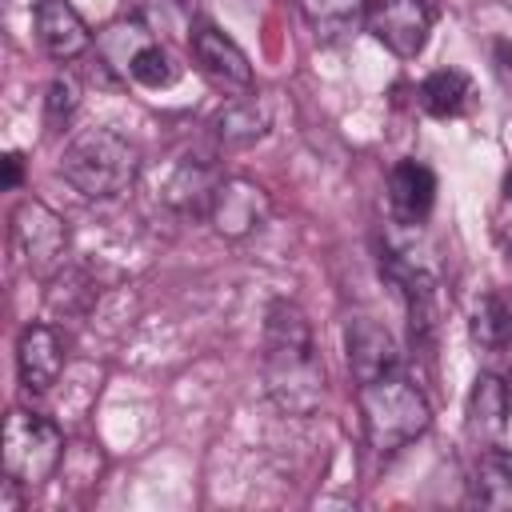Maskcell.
Here are the masks:
<instances>
[{
    "label": "cell",
    "mask_w": 512,
    "mask_h": 512,
    "mask_svg": "<svg viewBox=\"0 0 512 512\" xmlns=\"http://www.w3.org/2000/svg\"><path fill=\"white\" fill-rule=\"evenodd\" d=\"M36 36L52 60H76L92 44L88 24L80 20V12L68 0H40L36 4Z\"/></svg>",
    "instance_id": "30bf717a"
},
{
    "label": "cell",
    "mask_w": 512,
    "mask_h": 512,
    "mask_svg": "<svg viewBox=\"0 0 512 512\" xmlns=\"http://www.w3.org/2000/svg\"><path fill=\"white\" fill-rule=\"evenodd\" d=\"M344 348H348V368H352L356 384H368L376 376H388L400 364V352H396L392 332L380 320H372V316H356L348 324Z\"/></svg>",
    "instance_id": "ba28073f"
},
{
    "label": "cell",
    "mask_w": 512,
    "mask_h": 512,
    "mask_svg": "<svg viewBox=\"0 0 512 512\" xmlns=\"http://www.w3.org/2000/svg\"><path fill=\"white\" fill-rule=\"evenodd\" d=\"M356 400H360L364 440H368V448L376 456H392V452L408 448L432 424L428 400L400 372H388V376H376V380L360 384V396Z\"/></svg>",
    "instance_id": "3957f363"
},
{
    "label": "cell",
    "mask_w": 512,
    "mask_h": 512,
    "mask_svg": "<svg viewBox=\"0 0 512 512\" xmlns=\"http://www.w3.org/2000/svg\"><path fill=\"white\" fill-rule=\"evenodd\" d=\"M64 456V436L48 416L12 408L4 420V476L8 484L36 488L44 484Z\"/></svg>",
    "instance_id": "277c9868"
},
{
    "label": "cell",
    "mask_w": 512,
    "mask_h": 512,
    "mask_svg": "<svg viewBox=\"0 0 512 512\" xmlns=\"http://www.w3.org/2000/svg\"><path fill=\"white\" fill-rule=\"evenodd\" d=\"M500 352H504V360L512 364V320H508V332H504V344H500Z\"/></svg>",
    "instance_id": "cb8c5ba5"
},
{
    "label": "cell",
    "mask_w": 512,
    "mask_h": 512,
    "mask_svg": "<svg viewBox=\"0 0 512 512\" xmlns=\"http://www.w3.org/2000/svg\"><path fill=\"white\" fill-rule=\"evenodd\" d=\"M260 376L268 400L284 416H312L324 400V360L312 340L308 316L292 300H272L264 312V356Z\"/></svg>",
    "instance_id": "6da1fadb"
},
{
    "label": "cell",
    "mask_w": 512,
    "mask_h": 512,
    "mask_svg": "<svg viewBox=\"0 0 512 512\" xmlns=\"http://www.w3.org/2000/svg\"><path fill=\"white\" fill-rule=\"evenodd\" d=\"M212 128H216L220 144L244 148V144H256V140L268 132V112H264V104H256L252 96H248V100H232V104H224V108L216 112Z\"/></svg>",
    "instance_id": "e0dca14e"
},
{
    "label": "cell",
    "mask_w": 512,
    "mask_h": 512,
    "mask_svg": "<svg viewBox=\"0 0 512 512\" xmlns=\"http://www.w3.org/2000/svg\"><path fill=\"white\" fill-rule=\"evenodd\" d=\"M388 200L400 224H420L436 204V176L420 160H400L388 176Z\"/></svg>",
    "instance_id": "7c38bea8"
},
{
    "label": "cell",
    "mask_w": 512,
    "mask_h": 512,
    "mask_svg": "<svg viewBox=\"0 0 512 512\" xmlns=\"http://www.w3.org/2000/svg\"><path fill=\"white\" fill-rule=\"evenodd\" d=\"M300 16L316 44H340L368 20V0H300Z\"/></svg>",
    "instance_id": "9a60e30c"
},
{
    "label": "cell",
    "mask_w": 512,
    "mask_h": 512,
    "mask_svg": "<svg viewBox=\"0 0 512 512\" xmlns=\"http://www.w3.org/2000/svg\"><path fill=\"white\" fill-rule=\"evenodd\" d=\"M16 368L28 392H48L64 372V340L52 324H28L16 340Z\"/></svg>",
    "instance_id": "9c48e42d"
},
{
    "label": "cell",
    "mask_w": 512,
    "mask_h": 512,
    "mask_svg": "<svg viewBox=\"0 0 512 512\" xmlns=\"http://www.w3.org/2000/svg\"><path fill=\"white\" fill-rule=\"evenodd\" d=\"M472 500L480 508H512V452L484 448L472 468Z\"/></svg>",
    "instance_id": "2e32d148"
},
{
    "label": "cell",
    "mask_w": 512,
    "mask_h": 512,
    "mask_svg": "<svg viewBox=\"0 0 512 512\" xmlns=\"http://www.w3.org/2000/svg\"><path fill=\"white\" fill-rule=\"evenodd\" d=\"M76 104H80V84H76L68 72H60V76L48 84V96H44V112H48V120H52V124L68 120V116L76 112Z\"/></svg>",
    "instance_id": "7402d4cb"
},
{
    "label": "cell",
    "mask_w": 512,
    "mask_h": 512,
    "mask_svg": "<svg viewBox=\"0 0 512 512\" xmlns=\"http://www.w3.org/2000/svg\"><path fill=\"white\" fill-rule=\"evenodd\" d=\"M192 52H196L200 68H204L208 76H216L220 84H236V88H248V84H252V64H248L244 48H240L232 36H224L220 28H212V24L196 28Z\"/></svg>",
    "instance_id": "4fadbf2b"
},
{
    "label": "cell",
    "mask_w": 512,
    "mask_h": 512,
    "mask_svg": "<svg viewBox=\"0 0 512 512\" xmlns=\"http://www.w3.org/2000/svg\"><path fill=\"white\" fill-rule=\"evenodd\" d=\"M140 152L116 128H84L60 156V176L88 200H116L136 184Z\"/></svg>",
    "instance_id": "7a4b0ae2"
},
{
    "label": "cell",
    "mask_w": 512,
    "mask_h": 512,
    "mask_svg": "<svg viewBox=\"0 0 512 512\" xmlns=\"http://www.w3.org/2000/svg\"><path fill=\"white\" fill-rule=\"evenodd\" d=\"M268 212H272V200L256 180L228 176V180H220V188L212 196L208 220L224 240H244L268 224Z\"/></svg>",
    "instance_id": "52a82bcc"
},
{
    "label": "cell",
    "mask_w": 512,
    "mask_h": 512,
    "mask_svg": "<svg viewBox=\"0 0 512 512\" xmlns=\"http://www.w3.org/2000/svg\"><path fill=\"white\" fill-rule=\"evenodd\" d=\"M20 172H24V156H20V152H8V156H4V188H8V192L20 184Z\"/></svg>",
    "instance_id": "603a6c76"
},
{
    "label": "cell",
    "mask_w": 512,
    "mask_h": 512,
    "mask_svg": "<svg viewBox=\"0 0 512 512\" xmlns=\"http://www.w3.org/2000/svg\"><path fill=\"white\" fill-rule=\"evenodd\" d=\"M504 200H512V168H508V176H504Z\"/></svg>",
    "instance_id": "d4e9b609"
},
{
    "label": "cell",
    "mask_w": 512,
    "mask_h": 512,
    "mask_svg": "<svg viewBox=\"0 0 512 512\" xmlns=\"http://www.w3.org/2000/svg\"><path fill=\"white\" fill-rule=\"evenodd\" d=\"M88 300H92V284H88V272H84V268H64V272H56V280H52V288H48V308H52V312L72 316V312L88 308Z\"/></svg>",
    "instance_id": "ffe728a7"
},
{
    "label": "cell",
    "mask_w": 512,
    "mask_h": 512,
    "mask_svg": "<svg viewBox=\"0 0 512 512\" xmlns=\"http://www.w3.org/2000/svg\"><path fill=\"white\" fill-rule=\"evenodd\" d=\"M216 188H220V176H216L212 164H204V160H184V164L172 172L168 188H164V204H168L172 212H180V216H208Z\"/></svg>",
    "instance_id": "5bb4252c"
},
{
    "label": "cell",
    "mask_w": 512,
    "mask_h": 512,
    "mask_svg": "<svg viewBox=\"0 0 512 512\" xmlns=\"http://www.w3.org/2000/svg\"><path fill=\"white\" fill-rule=\"evenodd\" d=\"M12 248L32 276H56L68 252V228L44 200H24L12 212Z\"/></svg>",
    "instance_id": "5b68a950"
},
{
    "label": "cell",
    "mask_w": 512,
    "mask_h": 512,
    "mask_svg": "<svg viewBox=\"0 0 512 512\" xmlns=\"http://www.w3.org/2000/svg\"><path fill=\"white\" fill-rule=\"evenodd\" d=\"M128 76H132L136 84H144V88H168V84L176 80V64H172L168 48H160V44H152V40H148V44L132 56Z\"/></svg>",
    "instance_id": "44dd1931"
},
{
    "label": "cell",
    "mask_w": 512,
    "mask_h": 512,
    "mask_svg": "<svg viewBox=\"0 0 512 512\" xmlns=\"http://www.w3.org/2000/svg\"><path fill=\"white\" fill-rule=\"evenodd\" d=\"M468 92H472V84H468V76H464L460 68H440V72L424 76V84H420V104H424V112H432V116L444 120V116H456V112L464 108Z\"/></svg>",
    "instance_id": "d6986e66"
},
{
    "label": "cell",
    "mask_w": 512,
    "mask_h": 512,
    "mask_svg": "<svg viewBox=\"0 0 512 512\" xmlns=\"http://www.w3.org/2000/svg\"><path fill=\"white\" fill-rule=\"evenodd\" d=\"M468 432L484 444L500 440L508 428V412H512V392L496 372H480L472 392H468Z\"/></svg>",
    "instance_id": "8fae6325"
},
{
    "label": "cell",
    "mask_w": 512,
    "mask_h": 512,
    "mask_svg": "<svg viewBox=\"0 0 512 512\" xmlns=\"http://www.w3.org/2000/svg\"><path fill=\"white\" fill-rule=\"evenodd\" d=\"M368 32L400 60L424 52L432 32V12L424 0H372L368 4Z\"/></svg>",
    "instance_id": "8992f818"
},
{
    "label": "cell",
    "mask_w": 512,
    "mask_h": 512,
    "mask_svg": "<svg viewBox=\"0 0 512 512\" xmlns=\"http://www.w3.org/2000/svg\"><path fill=\"white\" fill-rule=\"evenodd\" d=\"M508 320H512V300L500 292H480L472 304V344L480 352H500Z\"/></svg>",
    "instance_id": "ac0fdd59"
}]
</instances>
